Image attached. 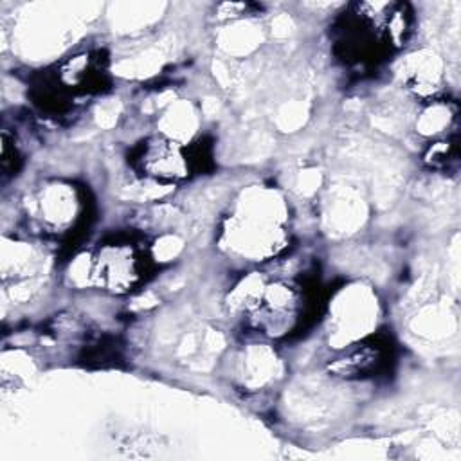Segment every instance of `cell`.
I'll use <instances>...</instances> for the list:
<instances>
[{
  "label": "cell",
  "mask_w": 461,
  "mask_h": 461,
  "mask_svg": "<svg viewBox=\"0 0 461 461\" xmlns=\"http://www.w3.org/2000/svg\"><path fill=\"white\" fill-rule=\"evenodd\" d=\"M148 258L144 249L130 240H113L103 243L94 259L90 276L92 281L106 292L126 294L137 286L146 272Z\"/></svg>",
  "instance_id": "1"
},
{
  "label": "cell",
  "mask_w": 461,
  "mask_h": 461,
  "mask_svg": "<svg viewBox=\"0 0 461 461\" xmlns=\"http://www.w3.org/2000/svg\"><path fill=\"white\" fill-rule=\"evenodd\" d=\"M83 211L85 205L77 191L61 182L41 187L29 205V216L45 234L68 232L79 221Z\"/></svg>",
  "instance_id": "2"
},
{
  "label": "cell",
  "mask_w": 461,
  "mask_h": 461,
  "mask_svg": "<svg viewBox=\"0 0 461 461\" xmlns=\"http://www.w3.org/2000/svg\"><path fill=\"white\" fill-rule=\"evenodd\" d=\"M303 290L286 281L263 283L254 306L252 317L259 330L279 335L286 333L303 313Z\"/></svg>",
  "instance_id": "4"
},
{
  "label": "cell",
  "mask_w": 461,
  "mask_h": 461,
  "mask_svg": "<svg viewBox=\"0 0 461 461\" xmlns=\"http://www.w3.org/2000/svg\"><path fill=\"white\" fill-rule=\"evenodd\" d=\"M457 108L450 101H430L420 115L418 130L425 135H439L450 128Z\"/></svg>",
  "instance_id": "6"
},
{
  "label": "cell",
  "mask_w": 461,
  "mask_h": 461,
  "mask_svg": "<svg viewBox=\"0 0 461 461\" xmlns=\"http://www.w3.org/2000/svg\"><path fill=\"white\" fill-rule=\"evenodd\" d=\"M131 164L144 178L173 184L189 175L191 158L180 144L171 139L153 135L135 146Z\"/></svg>",
  "instance_id": "3"
},
{
  "label": "cell",
  "mask_w": 461,
  "mask_h": 461,
  "mask_svg": "<svg viewBox=\"0 0 461 461\" xmlns=\"http://www.w3.org/2000/svg\"><path fill=\"white\" fill-rule=\"evenodd\" d=\"M387 357V349L375 342H364L330 362L328 369L344 378H364L375 375Z\"/></svg>",
  "instance_id": "5"
},
{
  "label": "cell",
  "mask_w": 461,
  "mask_h": 461,
  "mask_svg": "<svg viewBox=\"0 0 461 461\" xmlns=\"http://www.w3.org/2000/svg\"><path fill=\"white\" fill-rule=\"evenodd\" d=\"M452 160H456V144L450 139H439L430 142V146L423 153V162L434 169H443Z\"/></svg>",
  "instance_id": "7"
}]
</instances>
